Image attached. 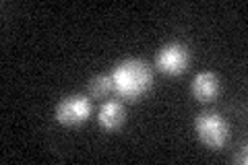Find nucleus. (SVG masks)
<instances>
[{
  "instance_id": "nucleus-1",
  "label": "nucleus",
  "mask_w": 248,
  "mask_h": 165,
  "mask_svg": "<svg viewBox=\"0 0 248 165\" xmlns=\"http://www.w3.org/2000/svg\"><path fill=\"white\" fill-rule=\"evenodd\" d=\"M110 75H112L114 91L126 101L141 99L151 89L153 75H151V68L147 66V62L143 60H137V58L122 60L114 66Z\"/></svg>"
},
{
  "instance_id": "nucleus-2",
  "label": "nucleus",
  "mask_w": 248,
  "mask_h": 165,
  "mask_svg": "<svg viewBox=\"0 0 248 165\" xmlns=\"http://www.w3.org/2000/svg\"><path fill=\"white\" fill-rule=\"evenodd\" d=\"M195 132L209 149H221L230 140V124L217 112H201L195 118Z\"/></svg>"
},
{
  "instance_id": "nucleus-3",
  "label": "nucleus",
  "mask_w": 248,
  "mask_h": 165,
  "mask_svg": "<svg viewBox=\"0 0 248 165\" xmlns=\"http://www.w3.org/2000/svg\"><path fill=\"white\" fill-rule=\"evenodd\" d=\"M190 62V48L180 42H170L161 45V50L155 56V66L164 75H182L188 68Z\"/></svg>"
},
{
  "instance_id": "nucleus-4",
  "label": "nucleus",
  "mask_w": 248,
  "mask_h": 165,
  "mask_svg": "<svg viewBox=\"0 0 248 165\" xmlns=\"http://www.w3.org/2000/svg\"><path fill=\"white\" fill-rule=\"evenodd\" d=\"M91 116V101L87 95H66L58 101L54 109L56 122L64 126H75V124L85 122Z\"/></svg>"
},
{
  "instance_id": "nucleus-5",
  "label": "nucleus",
  "mask_w": 248,
  "mask_h": 165,
  "mask_svg": "<svg viewBox=\"0 0 248 165\" xmlns=\"http://www.w3.org/2000/svg\"><path fill=\"white\" fill-rule=\"evenodd\" d=\"M190 93L197 101H211L219 93V78H217L215 73H209V70L197 73L190 83Z\"/></svg>"
},
{
  "instance_id": "nucleus-6",
  "label": "nucleus",
  "mask_w": 248,
  "mask_h": 165,
  "mask_svg": "<svg viewBox=\"0 0 248 165\" xmlns=\"http://www.w3.org/2000/svg\"><path fill=\"white\" fill-rule=\"evenodd\" d=\"M97 122L104 130H118L126 122V109L120 101H106L97 112Z\"/></svg>"
},
{
  "instance_id": "nucleus-7",
  "label": "nucleus",
  "mask_w": 248,
  "mask_h": 165,
  "mask_svg": "<svg viewBox=\"0 0 248 165\" xmlns=\"http://www.w3.org/2000/svg\"><path fill=\"white\" fill-rule=\"evenodd\" d=\"M112 91H114L112 75H97L87 83V93L91 97H95V99H102L106 95H110Z\"/></svg>"
},
{
  "instance_id": "nucleus-8",
  "label": "nucleus",
  "mask_w": 248,
  "mask_h": 165,
  "mask_svg": "<svg viewBox=\"0 0 248 165\" xmlns=\"http://www.w3.org/2000/svg\"><path fill=\"white\" fill-rule=\"evenodd\" d=\"M234 163H242V165H246V163H248L246 145H242V147H240V151H236V155H234Z\"/></svg>"
}]
</instances>
